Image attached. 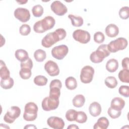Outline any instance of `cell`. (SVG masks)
<instances>
[{"instance_id": "1", "label": "cell", "mask_w": 129, "mask_h": 129, "mask_svg": "<svg viewBox=\"0 0 129 129\" xmlns=\"http://www.w3.org/2000/svg\"><path fill=\"white\" fill-rule=\"evenodd\" d=\"M66 35L67 32L64 29L58 28L54 32L47 34L42 38L41 44L44 47H50L56 42L63 40Z\"/></svg>"}, {"instance_id": "2", "label": "cell", "mask_w": 129, "mask_h": 129, "mask_svg": "<svg viewBox=\"0 0 129 129\" xmlns=\"http://www.w3.org/2000/svg\"><path fill=\"white\" fill-rule=\"evenodd\" d=\"M55 21L50 16H46L43 19L35 22L33 26L34 31L37 33H43L51 29L55 25Z\"/></svg>"}, {"instance_id": "3", "label": "cell", "mask_w": 129, "mask_h": 129, "mask_svg": "<svg viewBox=\"0 0 129 129\" xmlns=\"http://www.w3.org/2000/svg\"><path fill=\"white\" fill-rule=\"evenodd\" d=\"M110 54V52L107 48V44H101L98 46L97 49L92 52L90 55L91 62L98 63L102 62L104 58L107 57Z\"/></svg>"}, {"instance_id": "4", "label": "cell", "mask_w": 129, "mask_h": 129, "mask_svg": "<svg viewBox=\"0 0 129 129\" xmlns=\"http://www.w3.org/2000/svg\"><path fill=\"white\" fill-rule=\"evenodd\" d=\"M38 106L34 102H30L27 103L24 107L23 118L27 121L35 120L37 117Z\"/></svg>"}, {"instance_id": "5", "label": "cell", "mask_w": 129, "mask_h": 129, "mask_svg": "<svg viewBox=\"0 0 129 129\" xmlns=\"http://www.w3.org/2000/svg\"><path fill=\"white\" fill-rule=\"evenodd\" d=\"M128 42L126 38L124 37H119L112 40L107 44L108 50L111 52L115 53L119 50L124 49L127 46Z\"/></svg>"}, {"instance_id": "6", "label": "cell", "mask_w": 129, "mask_h": 129, "mask_svg": "<svg viewBox=\"0 0 129 129\" xmlns=\"http://www.w3.org/2000/svg\"><path fill=\"white\" fill-rule=\"evenodd\" d=\"M94 69L90 66L84 67L81 71L80 80L84 84H88L92 82L94 75Z\"/></svg>"}, {"instance_id": "7", "label": "cell", "mask_w": 129, "mask_h": 129, "mask_svg": "<svg viewBox=\"0 0 129 129\" xmlns=\"http://www.w3.org/2000/svg\"><path fill=\"white\" fill-rule=\"evenodd\" d=\"M21 114L20 108L17 106H13L9 108L4 116V121L8 123H13Z\"/></svg>"}, {"instance_id": "8", "label": "cell", "mask_w": 129, "mask_h": 129, "mask_svg": "<svg viewBox=\"0 0 129 129\" xmlns=\"http://www.w3.org/2000/svg\"><path fill=\"white\" fill-rule=\"evenodd\" d=\"M62 87V83L58 79L52 80L49 85V95L51 98L58 99L60 95V89Z\"/></svg>"}, {"instance_id": "9", "label": "cell", "mask_w": 129, "mask_h": 129, "mask_svg": "<svg viewBox=\"0 0 129 129\" xmlns=\"http://www.w3.org/2000/svg\"><path fill=\"white\" fill-rule=\"evenodd\" d=\"M73 38L77 41L82 43L86 44L89 42L91 39L90 34L86 30L77 29L74 31L73 33Z\"/></svg>"}, {"instance_id": "10", "label": "cell", "mask_w": 129, "mask_h": 129, "mask_svg": "<svg viewBox=\"0 0 129 129\" xmlns=\"http://www.w3.org/2000/svg\"><path fill=\"white\" fill-rule=\"evenodd\" d=\"M59 103V99H56L47 96L43 99L41 106L43 110L46 111H49L56 109L58 107Z\"/></svg>"}, {"instance_id": "11", "label": "cell", "mask_w": 129, "mask_h": 129, "mask_svg": "<svg viewBox=\"0 0 129 129\" xmlns=\"http://www.w3.org/2000/svg\"><path fill=\"white\" fill-rule=\"evenodd\" d=\"M69 52L68 47L64 44L56 46L54 47L51 51L52 56L58 59H62L68 54Z\"/></svg>"}, {"instance_id": "12", "label": "cell", "mask_w": 129, "mask_h": 129, "mask_svg": "<svg viewBox=\"0 0 129 129\" xmlns=\"http://www.w3.org/2000/svg\"><path fill=\"white\" fill-rule=\"evenodd\" d=\"M15 17L20 22L25 23L30 19V13L29 11L24 8H18L14 11Z\"/></svg>"}, {"instance_id": "13", "label": "cell", "mask_w": 129, "mask_h": 129, "mask_svg": "<svg viewBox=\"0 0 129 129\" xmlns=\"http://www.w3.org/2000/svg\"><path fill=\"white\" fill-rule=\"evenodd\" d=\"M50 8L51 11L58 16H63L68 12L67 7L59 1L53 2L50 5Z\"/></svg>"}, {"instance_id": "14", "label": "cell", "mask_w": 129, "mask_h": 129, "mask_svg": "<svg viewBox=\"0 0 129 129\" xmlns=\"http://www.w3.org/2000/svg\"><path fill=\"white\" fill-rule=\"evenodd\" d=\"M44 69L47 74L51 77L58 75L60 72L57 64L51 60L47 61L45 63Z\"/></svg>"}, {"instance_id": "15", "label": "cell", "mask_w": 129, "mask_h": 129, "mask_svg": "<svg viewBox=\"0 0 129 129\" xmlns=\"http://www.w3.org/2000/svg\"><path fill=\"white\" fill-rule=\"evenodd\" d=\"M48 126L54 129H62L65 125L63 120L57 116H50L47 120Z\"/></svg>"}, {"instance_id": "16", "label": "cell", "mask_w": 129, "mask_h": 129, "mask_svg": "<svg viewBox=\"0 0 129 129\" xmlns=\"http://www.w3.org/2000/svg\"><path fill=\"white\" fill-rule=\"evenodd\" d=\"M106 35L109 37H115L119 33L118 27L114 24L108 25L105 29Z\"/></svg>"}, {"instance_id": "17", "label": "cell", "mask_w": 129, "mask_h": 129, "mask_svg": "<svg viewBox=\"0 0 129 129\" xmlns=\"http://www.w3.org/2000/svg\"><path fill=\"white\" fill-rule=\"evenodd\" d=\"M90 114L93 117L99 116L102 111L101 105L97 102H93L91 103L89 107Z\"/></svg>"}, {"instance_id": "18", "label": "cell", "mask_w": 129, "mask_h": 129, "mask_svg": "<svg viewBox=\"0 0 129 129\" xmlns=\"http://www.w3.org/2000/svg\"><path fill=\"white\" fill-rule=\"evenodd\" d=\"M125 105L124 100L120 97H115L111 101L110 107L115 110L121 111Z\"/></svg>"}, {"instance_id": "19", "label": "cell", "mask_w": 129, "mask_h": 129, "mask_svg": "<svg viewBox=\"0 0 129 129\" xmlns=\"http://www.w3.org/2000/svg\"><path fill=\"white\" fill-rule=\"evenodd\" d=\"M109 124L108 119L104 116L99 118L93 126L94 129H106Z\"/></svg>"}, {"instance_id": "20", "label": "cell", "mask_w": 129, "mask_h": 129, "mask_svg": "<svg viewBox=\"0 0 129 129\" xmlns=\"http://www.w3.org/2000/svg\"><path fill=\"white\" fill-rule=\"evenodd\" d=\"M118 62L115 58L109 59L106 63V69L110 73L115 72L118 68Z\"/></svg>"}, {"instance_id": "21", "label": "cell", "mask_w": 129, "mask_h": 129, "mask_svg": "<svg viewBox=\"0 0 129 129\" xmlns=\"http://www.w3.org/2000/svg\"><path fill=\"white\" fill-rule=\"evenodd\" d=\"M16 58L21 62H24L29 58V54L27 51L23 49H17L15 53Z\"/></svg>"}, {"instance_id": "22", "label": "cell", "mask_w": 129, "mask_h": 129, "mask_svg": "<svg viewBox=\"0 0 129 129\" xmlns=\"http://www.w3.org/2000/svg\"><path fill=\"white\" fill-rule=\"evenodd\" d=\"M0 77L1 79L5 80L10 77V72L5 63L1 60L0 63Z\"/></svg>"}, {"instance_id": "23", "label": "cell", "mask_w": 129, "mask_h": 129, "mask_svg": "<svg viewBox=\"0 0 129 129\" xmlns=\"http://www.w3.org/2000/svg\"><path fill=\"white\" fill-rule=\"evenodd\" d=\"M68 18L70 19L72 25L73 26L79 27L82 26L83 24L84 20L83 18L81 16L70 14L68 16Z\"/></svg>"}, {"instance_id": "24", "label": "cell", "mask_w": 129, "mask_h": 129, "mask_svg": "<svg viewBox=\"0 0 129 129\" xmlns=\"http://www.w3.org/2000/svg\"><path fill=\"white\" fill-rule=\"evenodd\" d=\"M85 102V98L84 95L82 94H78L76 95L72 100L73 105L78 108L82 107Z\"/></svg>"}, {"instance_id": "25", "label": "cell", "mask_w": 129, "mask_h": 129, "mask_svg": "<svg viewBox=\"0 0 129 129\" xmlns=\"http://www.w3.org/2000/svg\"><path fill=\"white\" fill-rule=\"evenodd\" d=\"M65 85L67 88L69 90H74L77 87V80L73 77H69L66 79Z\"/></svg>"}, {"instance_id": "26", "label": "cell", "mask_w": 129, "mask_h": 129, "mask_svg": "<svg viewBox=\"0 0 129 129\" xmlns=\"http://www.w3.org/2000/svg\"><path fill=\"white\" fill-rule=\"evenodd\" d=\"M34 57L37 61L42 62L46 57V52L42 49H38L35 51L34 53Z\"/></svg>"}, {"instance_id": "27", "label": "cell", "mask_w": 129, "mask_h": 129, "mask_svg": "<svg viewBox=\"0 0 129 129\" xmlns=\"http://www.w3.org/2000/svg\"><path fill=\"white\" fill-rule=\"evenodd\" d=\"M14 80L11 77H9V78L5 80L1 79L0 83L1 87L6 90L10 89L12 88L14 86Z\"/></svg>"}, {"instance_id": "28", "label": "cell", "mask_w": 129, "mask_h": 129, "mask_svg": "<svg viewBox=\"0 0 129 129\" xmlns=\"http://www.w3.org/2000/svg\"><path fill=\"white\" fill-rule=\"evenodd\" d=\"M32 75L31 69L26 67H21V70L19 72L20 77L24 80L29 79Z\"/></svg>"}, {"instance_id": "29", "label": "cell", "mask_w": 129, "mask_h": 129, "mask_svg": "<svg viewBox=\"0 0 129 129\" xmlns=\"http://www.w3.org/2000/svg\"><path fill=\"white\" fill-rule=\"evenodd\" d=\"M104 83L107 87L111 89L115 88L117 85V81L116 79L113 76L107 77L105 79Z\"/></svg>"}, {"instance_id": "30", "label": "cell", "mask_w": 129, "mask_h": 129, "mask_svg": "<svg viewBox=\"0 0 129 129\" xmlns=\"http://www.w3.org/2000/svg\"><path fill=\"white\" fill-rule=\"evenodd\" d=\"M118 78L123 83H129V70L122 69L118 73Z\"/></svg>"}, {"instance_id": "31", "label": "cell", "mask_w": 129, "mask_h": 129, "mask_svg": "<svg viewBox=\"0 0 129 129\" xmlns=\"http://www.w3.org/2000/svg\"><path fill=\"white\" fill-rule=\"evenodd\" d=\"M48 80L47 78L42 75H38L34 79V83L39 86H43L46 85Z\"/></svg>"}, {"instance_id": "32", "label": "cell", "mask_w": 129, "mask_h": 129, "mask_svg": "<svg viewBox=\"0 0 129 129\" xmlns=\"http://www.w3.org/2000/svg\"><path fill=\"white\" fill-rule=\"evenodd\" d=\"M43 8L40 5H35L32 9L33 15L35 17H40L43 14Z\"/></svg>"}, {"instance_id": "33", "label": "cell", "mask_w": 129, "mask_h": 129, "mask_svg": "<svg viewBox=\"0 0 129 129\" xmlns=\"http://www.w3.org/2000/svg\"><path fill=\"white\" fill-rule=\"evenodd\" d=\"M87 115L82 111H79L77 112V115L75 121L80 123H83L87 121Z\"/></svg>"}, {"instance_id": "34", "label": "cell", "mask_w": 129, "mask_h": 129, "mask_svg": "<svg viewBox=\"0 0 129 129\" xmlns=\"http://www.w3.org/2000/svg\"><path fill=\"white\" fill-rule=\"evenodd\" d=\"M119 16L120 18L123 20H126L129 17V8L127 6L122 7L119 11Z\"/></svg>"}, {"instance_id": "35", "label": "cell", "mask_w": 129, "mask_h": 129, "mask_svg": "<svg viewBox=\"0 0 129 129\" xmlns=\"http://www.w3.org/2000/svg\"><path fill=\"white\" fill-rule=\"evenodd\" d=\"M77 111L75 109H69L66 113V118L69 121H74L76 120Z\"/></svg>"}, {"instance_id": "36", "label": "cell", "mask_w": 129, "mask_h": 129, "mask_svg": "<svg viewBox=\"0 0 129 129\" xmlns=\"http://www.w3.org/2000/svg\"><path fill=\"white\" fill-rule=\"evenodd\" d=\"M104 40L105 36L102 32L98 31L95 32L94 34V40L96 43L101 44L104 42Z\"/></svg>"}, {"instance_id": "37", "label": "cell", "mask_w": 129, "mask_h": 129, "mask_svg": "<svg viewBox=\"0 0 129 129\" xmlns=\"http://www.w3.org/2000/svg\"><path fill=\"white\" fill-rule=\"evenodd\" d=\"M107 113L108 115L113 119H115L120 116L121 114V111H118L115 110L111 107H109L107 110Z\"/></svg>"}, {"instance_id": "38", "label": "cell", "mask_w": 129, "mask_h": 129, "mask_svg": "<svg viewBox=\"0 0 129 129\" xmlns=\"http://www.w3.org/2000/svg\"><path fill=\"white\" fill-rule=\"evenodd\" d=\"M31 32L30 26L26 24H23L19 28V32L23 36H27L30 34Z\"/></svg>"}, {"instance_id": "39", "label": "cell", "mask_w": 129, "mask_h": 129, "mask_svg": "<svg viewBox=\"0 0 129 129\" xmlns=\"http://www.w3.org/2000/svg\"><path fill=\"white\" fill-rule=\"evenodd\" d=\"M118 92L120 95H121L125 97H128V96H129V87L126 85H121L119 88Z\"/></svg>"}, {"instance_id": "40", "label": "cell", "mask_w": 129, "mask_h": 129, "mask_svg": "<svg viewBox=\"0 0 129 129\" xmlns=\"http://www.w3.org/2000/svg\"><path fill=\"white\" fill-rule=\"evenodd\" d=\"M20 66L21 67H26L32 69L33 68V61L30 58H29L25 61L21 62Z\"/></svg>"}, {"instance_id": "41", "label": "cell", "mask_w": 129, "mask_h": 129, "mask_svg": "<svg viewBox=\"0 0 129 129\" xmlns=\"http://www.w3.org/2000/svg\"><path fill=\"white\" fill-rule=\"evenodd\" d=\"M129 58L128 57L124 58L121 61V66L123 69L129 70Z\"/></svg>"}, {"instance_id": "42", "label": "cell", "mask_w": 129, "mask_h": 129, "mask_svg": "<svg viewBox=\"0 0 129 129\" xmlns=\"http://www.w3.org/2000/svg\"><path fill=\"white\" fill-rule=\"evenodd\" d=\"M67 128L68 129H70V128H71V129H75V128H79V127L75 124H70L69 126H68Z\"/></svg>"}, {"instance_id": "43", "label": "cell", "mask_w": 129, "mask_h": 129, "mask_svg": "<svg viewBox=\"0 0 129 129\" xmlns=\"http://www.w3.org/2000/svg\"><path fill=\"white\" fill-rule=\"evenodd\" d=\"M24 128H37L34 124H27L24 127Z\"/></svg>"}, {"instance_id": "44", "label": "cell", "mask_w": 129, "mask_h": 129, "mask_svg": "<svg viewBox=\"0 0 129 129\" xmlns=\"http://www.w3.org/2000/svg\"><path fill=\"white\" fill-rule=\"evenodd\" d=\"M17 3H18L20 5H23L25 3H26L27 2V1H17Z\"/></svg>"}]
</instances>
